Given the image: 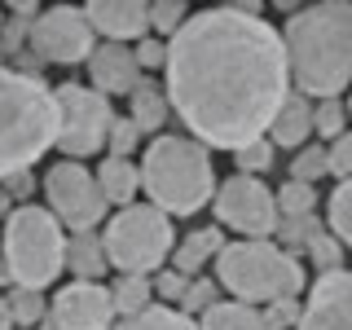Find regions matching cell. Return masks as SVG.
<instances>
[{
    "mask_svg": "<svg viewBox=\"0 0 352 330\" xmlns=\"http://www.w3.org/2000/svg\"><path fill=\"white\" fill-rule=\"evenodd\" d=\"M326 154H330V176L348 181V176H352V132H344L339 141H330Z\"/></svg>",
    "mask_w": 352,
    "mask_h": 330,
    "instance_id": "f35d334b",
    "label": "cell"
},
{
    "mask_svg": "<svg viewBox=\"0 0 352 330\" xmlns=\"http://www.w3.org/2000/svg\"><path fill=\"white\" fill-rule=\"evenodd\" d=\"M348 115H352V102H348Z\"/></svg>",
    "mask_w": 352,
    "mask_h": 330,
    "instance_id": "f6af8a7d",
    "label": "cell"
},
{
    "mask_svg": "<svg viewBox=\"0 0 352 330\" xmlns=\"http://www.w3.org/2000/svg\"><path fill=\"white\" fill-rule=\"evenodd\" d=\"M49 317L62 330H115V300L102 282H66L49 304Z\"/></svg>",
    "mask_w": 352,
    "mask_h": 330,
    "instance_id": "7c38bea8",
    "label": "cell"
},
{
    "mask_svg": "<svg viewBox=\"0 0 352 330\" xmlns=\"http://www.w3.org/2000/svg\"><path fill=\"white\" fill-rule=\"evenodd\" d=\"M190 282L194 278H185V273H176V269H159V273H154V295H159L163 304L176 308L185 300V291H190Z\"/></svg>",
    "mask_w": 352,
    "mask_h": 330,
    "instance_id": "836d02e7",
    "label": "cell"
},
{
    "mask_svg": "<svg viewBox=\"0 0 352 330\" xmlns=\"http://www.w3.org/2000/svg\"><path fill=\"white\" fill-rule=\"evenodd\" d=\"M304 256H308V264H313L317 273H335V269H344V242L330 234L326 225H317L313 234H308V242H304Z\"/></svg>",
    "mask_w": 352,
    "mask_h": 330,
    "instance_id": "484cf974",
    "label": "cell"
},
{
    "mask_svg": "<svg viewBox=\"0 0 352 330\" xmlns=\"http://www.w3.org/2000/svg\"><path fill=\"white\" fill-rule=\"evenodd\" d=\"M88 80H93V88L102 97H132L146 75H141L137 49H128V44H97L93 58H88Z\"/></svg>",
    "mask_w": 352,
    "mask_h": 330,
    "instance_id": "5bb4252c",
    "label": "cell"
},
{
    "mask_svg": "<svg viewBox=\"0 0 352 330\" xmlns=\"http://www.w3.org/2000/svg\"><path fill=\"white\" fill-rule=\"evenodd\" d=\"M44 207L62 220V229L71 234H93L97 225L106 220V194L97 185V172H88L84 163H53L44 172Z\"/></svg>",
    "mask_w": 352,
    "mask_h": 330,
    "instance_id": "9c48e42d",
    "label": "cell"
},
{
    "mask_svg": "<svg viewBox=\"0 0 352 330\" xmlns=\"http://www.w3.org/2000/svg\"><path fill=\"white\" fill-rule=\"evenodd\" d=\"M273 159H278V146L264 137V141H256V146H247V150L234 154V168H238V176H260V172L273 168Z\"/></svg>",
    "mask_w": 352,
    "mask_h": 330,
    "instance_id": "1f68e13d",
    "label": "cell"
},
{
    "mask_svg": "<svg viewBox=\"0 0 352 330\" xmlns=\"http://www.w3.org/2000/svg\"><path fill=\"white\" fill-rule=\"evenodd\" d=\"M88 22L97 36H106V44H128V40H146L150 36V5L146 0H93L84 5Z\"/></svg>",
    "mask_w": 352,
    "mask_h": 330,
    "instance_id": "9a60e30c",
    "label": "cell"
},
{
    "mask_svg": "<svg viewBox=\"0 0 352 330\" xmlns=\"http://www.w3.org/2000/svg\"><path fill=\"white\" fill-rule=\"evenodd\" d=\"M110 300H115L119 322H124V317H137V313H146V308H154V282L146 273H119L115 286H110Z\"/></svg>",
    "mask_w": 352,
    "mask_h": 330,
    "instance_id": "7402d4cb",
    "label": "cell"
},
{
    "mask_svg": "<svg viewBox=\"0 0 352 330\" xmlns=\"http://www.w3.org/2000/svg\"><path fill=\"white\" fill-rule=\"evenodd\" d=\"M198 330H269V322H264V308L256 304L220 300L212 313L198 317Z\"/></svg>",
    "mask_w": 352,
    "mask_h": 330,
    "instance_id": "44dd1931",
    "label": "cell"
},
{
    "mask_svg": "<svg viewBox=\"0 0 352 330\" xmlns=\"http://www.w3.org/2000/svg\"><path fill=\"white\" fill-rule=\"evenodd\" d=\"M106 238L102 234H71L66 238V269L75 273V282H97L106 278Z\"/></svg>",
    "mask_w": 352,
    "mask_h": 330,
    "instance_id": "ac0fdd59",
    "label": "cell"
},
{
    "mask_svg": "<svg viewBox=\"0 0 352 330\" xmlns=\"http://www.w3.org/2000/svg\"><path fill=\"white\" fill-rule=\"evenodd\" d=\"M5 282H14V278H9V264H5V256H0V286H5Z\"/></svg>",
    "mask_w": 352,
    "mask_h": 330,
    "instance_id": "7bdbcfd3",
    "label": "cell"
},
{
    "mask_svg": "<svg viewBox=\"0 0 352 330\" xmlns=\"http://www.w3.org/2000/svg\"><path fill=\"white\" fill-rule=\"evenodd\" d=\"M216 282L238 304H273V300H295L300 291H308L304 264L295 260V251H286L269 238L225 242V251L216 256Z\"/></svg>",
    "mask_w": 352,
    "mask_h": 330,
    "instance_id": "5b68a950",
    "label": "cell"
},
{
    "mask_svg": "<svg viewBox=\"0 0 352 330\" xmlns=\"http://www.w3.org/2000/svg\"><path fill=\"white\" fill-rule=\"evenodd\" d=\"M278 212L282 216H317V185L286 181L278 190Z\"/></svg>",
    "mask_w": 352,
    "mask_h": 330,
    "instance_id": "f1b7e54d",
    "label": "cell"
},
{
    "mask_svg": "<svg viewBox=\"0 0 352 330\" xmlns=\"http://www.w3.org/2000/svg\"><path fill=\"white\" fill-rule=\"evenodd\" d=\"M172 115V102H168V88L154 84V80H141L137 93L128 97V119L137 124L141 132H159Z\"/></svg>",
    "mask_w": 352,
    "mask_h": 330,
    "instance_id": "ffe728a7",
    "label": "cell"
},
{
    "mask_svg": "<svg viewBox=\"0 0 352 330\" xmlns=\"http://www.w3.org/2000/svg\"><path fill=\"white\" fill-rule=\"evenodd\" d=\"M326 229L344 242V251H352V176L335 185V194L326 198Z\"/></svg>",
    "mask_w": 352,
    "mask_h": 330,
    "instance_id": "d4e9b609",
    "label": "cell"
},
{
    "mask_svg": "<svg viewBox=\"0 0 352 330\" xmlns=\"http://www.w3.org/2000/svg\"><path fill=\"white\" fill-rule=\"evenodd\" d=\"M9 62H14V71H18V75H27V80H44V62H40L31 49H18Z\"/></svg>",
    "mask_w": 352,
    "mask_h": 330,
    "instance_id": "ab89813d",
    "label": "cell"
},
{
    "mask_svg": "<svg viewBox=\"0 0 352 330\" xmlns=\"http://www.w3.org/2000/svg\"><path fill=\"white\" fill-rule=\"evenodd\" d=\"M216 220L225 229H234L242 238H273L282 225L278 194L260 181V176H229L216 190Z\"/></svg>",
    "mask_w": 352,
    "mask_h": 330,
    "instance_id": "8fae6325",
    "label": "cell"
},
{
    "mask_svg": "<svg viewBox=\"0 0 352 330\" xmlns=\"http://www.w3.org/2000/svg\"><path fill=\"white\" fill-rule=\"evenodd\" d=\"M300 313H304L300 300H273L264 308V322H269V330H295L300 326Z\"/></svg>",
    "mask_w": 352,
    "mask_h": 330,
    "instance_id": "d590c367",
    "label": "cell"
},
{
    "mask_svg": "<svg viewBox=\"0 0 352 330\" xmlns=\"http://www.w3.org/2000/svg\"><path fill=\"white\" fill-rule=\"evenodd\" d=\"M295 330H352V273H317Z\"/></svg>",
    "mask_w": 352,
    "mask_h": 330,
    "instance_id": "4fadbf2b",
    "label": "cell"
},
{
    "mask_svg": "<svg viewBox=\"0 0 352 330\" xmlns=\"http://www.w3.org/2000/svg\"><path fill=\"white\" fill-rule=\"evenodd\" d=\"M0 247H5L9 278H14V286H22V291L44 295L58 282V273L66 269V229H62V220L40 203L18 207V212L5 220Z\"/></svg>",
    "mask_w": 352,
    "mask_h": 330,
    "instance_id": "8992f818",
    "label": "cell"
},
{
    "mask_svg": "<svg viewBox=\"0 0 352 330\" xmlns=\"http://www.w3.org/2000/svg\"><path fill=\"white\" fill-rule=\"evenodd\" d=\"M168 102L207 150H247L269 137L291 88L282 31L256 5H216L190 14L168 40Z\"/></svg>",
    "mask_w": 352,
    "mask_h": 330,
    "instance_id": "6da1fadb",
    "label": "cell"
},
{
    "mask_svg": "<svg viewBox=\"0 0 352 330\" xmlns=\"http://www.w3.org/2000/svg\"><path fill=\"white\" fill-rule=\"evenodd\" d=\"M5 300H9V313H14V326L36 330L44 317H49V304H44V295H40V291H22V286H14Z\"/></svg>",
    "mask_w": 352,
    "mask_h": 330,
    "instance_id": "4316f807",
    "label": "cell"
},
{
    "mask_svg": "<svg viewBox=\"0 0 352 330\" xmlns=\"http://www.w3.org/2000/svg\"><path fill=\"white\" fill-rule=\"evenodd\" d=\"M137 62H141V71H168V40L146 36L137 44Z\"/></svg>",
    "mask_w": 352,
    "mask_h": 330,
    "instance_id": "74e56055",
    "label": "cell"
},
{
    "mask_svg": "<svg viewBox=\"0 0 352 330\" xmlns=\"http://www.w3.org/2000/svg\"><path fill=\"white\" fill-rule=\"evenodd\" d=\"M308 137H313V102H308L304 93H291L282 106V115L273 119L269 128V141L278 150H304Z\"/></svg>",
    "mask_w": 352,
    "mask_h": 330,
    "instance_id": "2e32d148",
    "label": "cell"
},
{
    "mask_svg": "<svg viewBox=\"0 0 352 330\" xmlns=\"http://www.w3.org/2000/svg\"><path fill=\"white\" fill-rule=\"evenodd\" d=\"M313 132H317V141H339L344 132H352V115H348L344 97H322L313 106Z\"/></svg>",
    "mask_w": 352,
    "mask_h": 330,
    "instance_id": "cb8c5ba5",
    "label": "cell"
},
{
    "mask_svg": "<svg viewBox=\"0 0 352 330\" xmlns=\"http://www.w3.org/2000/svg\"><path fill=\"white\" fill-rule=\"evenodd\" d=\"M106 256L119 273H159L176 251L172 216H163L150 203H132L106 220Z\"/></svg>",
    "mask_w": 352,
    "mask_h": 330,
    "instance_id": "52a82bcc",
    "label": "cell"
},
{
    "mask_svg": "<svg viewBox=\"0 0 352 330\" xmlns=\"http://www.w3.org/2000/svg\"><path fill=\"white\" fill-rule=\"evenodd\" d=\"M322 225L317 216H282V225H278V234H282V247L291 251V247H304L308 242V234Z\"/></svg>",
    "mask_w": 352,
    "mask_h": 330,
    "instance_id": "e575fe53",
    "label": "cell"
},
{
    "mask_svg": "<svg viewBox=\"0 0 352 330\" xmlns=\"http://www.w3.org/2000/svg\"><path fill=\"white\" fill-rule=\"evenodd\" d=\"M216 304H220V282H212V278H203V273H198V278L190 282V291H185V300L176 304V308H181L185 317H194V322H198V317L212 313Z\"/></svg>",
    "mask_w": 352,
    "mask_h": 330,
    "instance_id": "f546056e",
    "label": "cell"
},
{
    "mask_svg": "<svg viewBox=\"0 0 352 330\" xmlns=\"http://www.w3.org/2000/svg\"><path fill=\"white\" fill-rule=\"evenodd\" d=\"M36 330H62V326H58V322H53V317H44V322H40Z\"/></svg>",
    "mask_w": 352,
    "mask_h": 330,
    "instance_id": "ee69618b",
    "label": "cell"
},
{
    "mask_svg": "<svg viewBox=\"0 0 352 330\" xmlns=\"http://www.w3.org/2000/svg\"><path fill=\"white\" fill-rule=\"evenodd\" d=\"M185 22H190V14H185L181 0H154V5H150V31L159 40H172Z\"/></svg>",
    "mask_w": 352,
    "mask_h": 330,
    "instance_id": "4dcf8cb0",
    "label": "cell"
},
{
    "mask_svg": "<svg viewBox=\"0 0 352 330\" xmlns=\"http://www.w3.org/2000/svg\"><path fill=\"white\" fill-rule=\"evenodd\" d=\"M0 330H14V313H9V300L0 295Z\"/></svg>",
    "mask_w": 352,
    "mask_h": 330,
    "instance_id": "60d3db41",
    "label": "cell"
},
{
    "mask_svg": "<svg viewBox=\"0 0 352 330\" xmlns=\"http://www.w3.org/2000/svg\"><path fill=\"white\" fill-rule=\"evenodd\" d=\"M31 53L44 66H88L97 49V31L80 5H53L31 22Z\"/></svg>",
    "mask_w": 352,
    "mask_h": 330,
    "instance_id": "30bf717a",
    "label": "cell"
},
{
    "mask_svg": "<svg viewBox=\"0 0 352 330\" xmlns=\"http://www.w3.org/2000/svg\"><path fill=\"white\" fill-rule=\"evenodd\" d=\"M141 137H146V132H141L137 124H132V119H115V128H110V141H106V150L115 154V159H128V154L141 146Z\"/></svg>",
    "mask_w": 352,
    "mask_h": 330,
    "instance_id": "d6a6232c",
    "label": "cell"
},
{
    "mask_svg": "<svg viewBox=\"0 0 352 330\" xmlns=\"http://www.w3.org/2000/svg\"><path fill=\"white\" fill-rule=\"evenodd\" d=\"M115 330H198V322L185 317L181 308H172V304H154V308H146V313H137V317H124Z\"/></svg>",
    "mask_w": 352,
    "mask_h": 330,
    "instance_id": "603a6c76",
    "label": "cell"
},
{
    "mask_svg": "<svg viewBox=\"0 0 352 330\" xmlns=\"http://www.w3.org/2000/svg\"><path fill=\"white\" fill-rule=\"evenodd\" d=\"M322 176H330V154H326V146H304V150H295V159H291V181L317 185Z\"/></svg>",
    "mask_w": 352,
    "mask_h": 330,
    "instance_id": "83f0119b",
    "label": "cell"
},
{
    "mask_svg": "<svg viewBox=\"0 0 352 330\" xmlns=\"http://www.w3.org/2000/svg\"><path fill=\"white\" fill-rule=\"evenodd\" d=\"M62 137L58 93L0 62V181L36 168Z\"/></svg>",
    "mask_w": 352,
    "mask_h": 330,
    "instance_id": "3957f363",
    "label": "cell"
},
{
    "mask_svg": "<svg viewBox=\"0 0 352 330\" xmlns=\"http://www.w3.org/2000/svg\"><path fill=\"white\" fill-rule=\"evenodd\" d=\"M14 212H18V207H14V198H9L5 190H0V220H9Z\"/></svg>",
    "mask_w": 352,
    "mask_h": 330,
    "instance_id": "b9f144b4",
    "label": "cell"
},
{
    "mask_svg": "<svg viewBox=\"0 0 352 330\" xmlns=\"http://www.w3.org/2000/svg\"><path fill=\"white\" fill-rule=\"evenodd\" d=\"M53 93H58V110H62V137H58L62 159L80 163L88 154L106 150L110 128H115L110 97H102L93 84H58Z\"/></svg>",
    "mask_w": 352,
    "mask_h": 330,
    "instance_id": "ba28073f",
    "label": "cell"
},
{
    "mask_svg": "<svg viewBox=\"0 0 352 330\" xmlns=\"http://www.w3.org/2000/svg\"><path fill=\"white\" fill-rule=\"evenodd\" d=\"M0 190L14 198V207H31V198H36V168L14 172L9 181H0Z\"/></svg>",
    "mask_w": 352,
    "mask_h": 330,
    "instance_id": "8d00e7d4",
    "label": "cell"
},
{
    "mask_svg": "<svg viewBox=\"0 0 352 330\" xmlns=\"http://www.w3.org/2000/svg\"><path fill=\"white\" fill-rule=\"evenodd\" d=\"M141 190H146L150 207L163 216L190 220L207 203H216V168L212 150L194 137H176V132H159L141 154Z\"/></svg>",
    "mask_w": 352,
    "mask_h": 330,
    "instance_id": "277c9868",
    "label": "cell"
},
{
    "mask_svg": "<svg viewBox=\"0 0 352 330\" xmlns=\"http://www.w3.org/2000/svg\"><path fill=\"white\" fill-rule=\"evenodd\" d=\"M220 251H225V234H220V229H194V234H185L176 242L172 269L185 273V278H198V269H203L212 256H220Z\"/></svg>",
    "mask_w": 352,
    "mask_h": 330,
    "instance_id": "d6986e66",
    "label": "cell"
},
{
    "mask_svg": "<svg viewBox=\"0 0 352 330\" xmlns=\"http://www.w3.org/2000/svg\"><path fill=\"white\" fill-rule=\"evenodd\" d=\"M291 84L304 97H344L352 88V5L322 0L308 9H291L282 27Z\"/></svg>",
    "mask_w": 352,
    "mask_h": 330,
    "instance_id": "7a4b0ae2",
    "label": "cell"
},
{
    "mask_svg": "<svg viewBox=\"0 0 352 330\" xmlns=\"http://www.w3.org/2000/svg\"><path fill=\"white\" fill-rule=\"evenodd\" d=\"M97 185H102L106 203L110 207H132V198L141 194V163L132 159H115V154H106V163L97 168Z\"/></svg>",
    "mask_w": 352,
    "mask_h": 330,
    "instance_id": "e0dca14e",
    "label": "cell"
}]
</instances>
